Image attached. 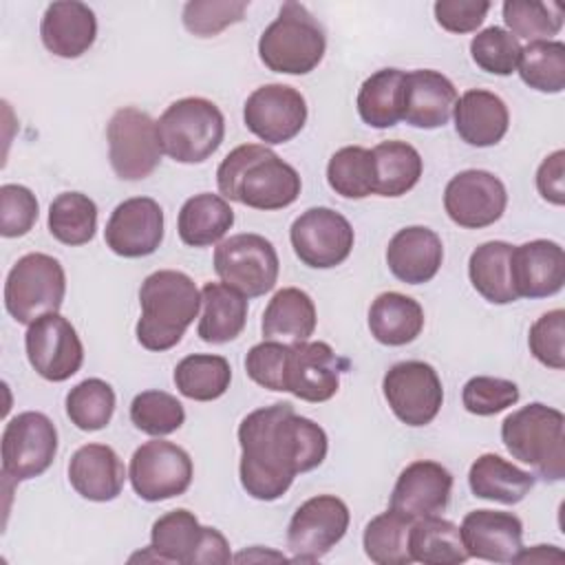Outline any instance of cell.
<instances>
[{"label": "cell", "instance_id": "f907efd6", "mask_svg": "<svg viewBox=\"0 0 565 565\" xmlns=\"http://www.w3.org/2000/svg\"><path fill=\"white\" fill-rule=\"evenodd\" d=\"M530 353L554 371L565 369V311L552 309L536 318L527 335Z\"/></svg>", "mask_w": 565, "mask_h": 565}, {"label": "cell", "instance_id": "ab89813d", "mask_svg": "<svg viewBox=\"0 0 565 565\" xmlns=\"http://www.w3.org/2000/svg\"><path fill=\"white\" fill-rule=\"evenodd\" d=\"M97 230V205L82 192H62L49 207V232L64 245H86Z\"/></svg>", "mask_w": 565, "mask_h": 565}, {"label": "cell", "instance_id": "277c9868", "mask_svg": "<svg viewBox=\"0 0 565 565\" xmlns=\"http://www.w3.org/2000/svg\"><path fill=\"white\" fill-rule=\"evenodd\" d=\"M501 439L543 481L556 483L565 477V415L558 408L532 402L510 413L501 424Z\"/></svg>", "mask_w": 565, "mask_h": 565}, {"label": "cell", "instance_id": "836d02e7", "mask_svg": "<svg viewBox=\"0 0 565 565\" xmlns=\"http://www.w3.org/2000/svg\"><path fill=\"white\" fill-rule=\"evenodd\" d=\"M404 77L399 68H380L358 90L360 119L371 128H391L404 117Z\"/></svg>", "mask_w": 565, "mask_h": 565}, {"label": "cell", "instance_id": "6da1fadb", "mask_svg": "<svg viewBox=\"0 0 565 565\" xmlns=\"http://www.w3.org/2000/svg\"><path fill=\"white\" fill-rule=\"evenodd\" d=\"M241 486L258 501L280 499L298 472L318 468L329 450L322 426L296 415L289 402L263 406L238 426Z\"/></svg>", "mask_w": 565, "mask_h": 565}, {"label": "cell", "instance_id": "83f0119b", "mask_svg": "<svg viewBox=\"0 0 565 565\" xmlns=\"http://www.w3.org/2000/svg\"><path fill=\"white\" fill-rule=\"evenodd\" d=\"M455 130L468 146L488 148L499 143L510 126V113L505 102L483 88H470L457 97Z\"/></svg>", "mask_w": 565, "mask_h": 565}, {"label": "cell", "instance_id": "52a82bcc", "mask_svg": "<svg viewBox=\"0 0 565 565\" xmlns=\"http://www.w3.org/2000/svg\"><path fill=\"white\" fill-rule=\"evenodd\" d=\"M66 294V274L57 258L33 252L18 258L4 280V307L20 324L57 313Z\"/></svg>", "mask_w": 565, "mask_h": 565}, {"label": "cell", "instance_id": "484cf974", "mask_svg": "<svg viewBox=\"0 0 565 565\" xmlns=\"http://www.w3.org/2000/svg\"><path fill=\"white\" fill-rule=\"evenodd\" d=\"M444 260L441 238L424 225L399 230L386 247V265L391 274L406 285H422L437 276Z\"/></svg>", "mask_w": 565, "mask_h": 565}, {"label": "cell", "instance_id": "f1b7e54d", "mask_svg": "<svg viewBox=\"0 0 565 565\" xmlns=\"http://www.w3.org/2000/svg\"><path fill=\"white\" fill-rule=\"evenodd\" d=\"M203 313L199 320V338L207 344H225L236 340L247 322V298L225 282H205L201 289Z\"/></svg>", "mask_w": 565, "mask_h": 565}, {"label": "cell", "instance_id": "e575fe53", "mask_svg": "<svg viewBox=\"0 0 565 565\" xmlns=\"http://www.w3.org/2000/svg\"><path fill=\"white\" fill-rule=\"evenodd\" d=\"M408 552L413 561L424 565H459L470 558L461 530L437 514L413 521L408 532Z\"/></svg>", "mask_w": 565, "mask_h": 565}, {"label": "cell", "instance_id": "7a4b0ae2", "mask_svg": "<svg viewBox=\"0 0 565 565\" xmlns=\"http://www.w3.org/2000/svg\"><path fill=\"white\" fill-rule=\"evenodd\" d=\"M221 196L254 210H282L300 196V174L274 150L258 143L234 148L216 170Z\"/></svg>", "mask_w": 565, "mask_h": 565}, {"label": "cell", "instance_id": "11a10c76", "mask_svg": "<svg viewBox=\"0 0 565 565\" xmlns=\"http://www.w3.org/2000/svg\"><path fill=\"white\" fill-rule=\"evenodd\" d=\"M550 558H556L561 561L563 558V552L556 550V545H534L532 550H525L521 547V552L516 554L514 563H534V561H550Z\"/></svg>", "mask_w": 565, "mask_h": 565}, {"label": "cell", "instance_id": "b9f144b4", "mask_svg": "<svg viewBox=\"0 0 565 565\" xmlns=\"http://www.w3.org/2000/svg\"><path fill=\"white\" fill-rule=\"evenodd\" d=\"M521 79L539 93H561L565 88V44L558 40H539L521 49Z\"/></svg>", "mask_w": 565, "mask_h": 565}, {"label": "cell", "instance_id": "5bb4252c", "mask_svg": "<svg viewBox=\"0 0 565 565\" xmlns=\"http://www.w3.org/2000/svg\"><path fill=\"white\" fill-rule=\"evenodd\" d=\"M349 508L335 494L307 499L291 516L287 527V547L294 561H320L349 530Z\"/></svg>", "mask_w": 565, "mask_h": 565}, {"label": "cell", "instance_id": "ac0fdd59", "mask_svg": "<svg viewBox=\"0 0 565 565\" xmlns=\"http://www.w3.org/2000/svg\"><path fill=\"white\" fill-rule=\"evenodd\" d=\"M243 119L247 130L260 141L285 143L305 128L307 102L294 86L265 84L247 97Z\"/></svg>", "mask_w": 565, "mask_h": 565}, {"label": "cell", "instance_id": "603a6c76", "mask_svg": "<svg viewBox=\"0 0 565 565\" xmlns=\"http://www.w3.org/2000/svg\"><path fill=\"white\" fill-rule=\"evenodd\" d=\"M468 556L490 563H514L523 547V523L512 512L472 510L461 521Z\"/></svg>", "mask_w": 565, "mask_h": 565}, {"label": "cell", "instance_id": "8fae6325", "mask_svg": "<svg viewBox=\"0 0 565 565\" xmlns=\"http://www.w3.org/2000/svg\"><path fill=\"white\" fill-rule=\"evenodd\" d=\"M2 472L13 481L35 479L49 470L57 455V428L38 411L11 417L2 430Z\"/></svg>", "mask_w": 565, "mask_h": 565}, {"label": "cell", "instance_id": "1f68e13d", "mask_svg": "<svg viewBox=\"0 0 565 565\" xmlns=\"http://www.w3.org/2000/svg\"><path fill=\"white\" fill-rule=\"evenodd\" d=\"M424 329V309L417 300L399 291L380 294L369 309V331L386 347H404Z\"/></svg>", "mask_w": 565, "mask_h": 565}, {"label": "cell", "instance_id": "60d3db41", "mask_svg": "<svg viewBox=\"0 0 565 565\" xmlns=\"http://www.w3.org/2000/svg\"><path fill=\"white\" fill-rule=\"evenodd\" d=\"M329 188L344 199H364L375 190L373 152L362 146L335 150L327 163Z\"/></svg>", "mask_w": 565, "mask_h": 565}, {"label": "cell", "instance_id": "8992f818", "mask_svg": "<svg viewBox=\"0 0 565 565\" xmlns=\"http://www.w3.org/2000/svg\"><path fill=\"white\" fill-rule=\"evenodd\" d=\"M157 132L163 154L179 163H201L223 143L225 117L205 97H183L161 113Z\"/></svg>", "mask_w": 565, "mask_h": 565}, {"label": "cell", "instance_id": "f5cc1de1", "mask_svg": "<svg viewBox=\"0 0 565 565\" xmlns=\"http://www.w3.org/2000/svg\"><path fill=\"white\" fill-rule=\"evenodd\" d=\"M435 20L441 29L450 33H470L481 26L490 11L488 0H437Z\"/></svg>", "mask_w": 565, "mask_h": 565}, {"label": "cell", "instance_id": "d590c367", "mask_svg": "<svg viewBox=\"0 0 565 565\" xmlns=\"http://www.w3.org/2000/svg\"><path fill=\"white\" fill-rule=\"evenodd\" d=\"M512 247L505 241L481 243L468 260V276L477 294H481L492 305H508L519 300L512 287L510 256Z\"/></svg>", "mask_w": 565, "mask_h": 565}, {"label": "cell", "instance_id": "f546056e", "mask_svg": "<svg viewBox=\"0 0 565 565\" xmlns=\"http://www.w3.org/2000/svg\"><path fill=\"white\" fill-rule=\"evenodd\" d=\"M468 486L477 499L514 505L534 488V475L494 452H486L472 461Z\"/></svg>", "mask_w": 565, "mask_h": 565}, {"label": "cell", "instance_id": "7402d4cb", "mask_svg": "<svg viewBox=\"0 0 565 565\" xmlns=\"http://www.w3.org/2000/svg\"><path fill=\"white\" fill-rule=\"evenodd\" d=\"M510 274L519 298L554 296L565 282V252L547 238L516 245L510 256Z\"/></svg>", "mask_w": 565, "mask_h": 565}, {"label": "cell", "instance_id": "f6af8a7d", "mask_svg": "<svg viewBox=\"0 0 565 565\" xmlns=\"http://www.w3.org/2000/svg\"><path fill=\"white\" fill-rule=\"evenodd\" d=\"M130 422L137 430L150 437H166L179 430L185 422L183 404L166 391H143L130 404Z\"/></svg>", "mask_w": 565, "mask_h": 565}, {"label": "cell", "instance_id": "d6986e66", "mask_svg": "<svg viewBox=\"0 0 565 565\" xmlns=\"http://www.w3.org/2000/svg\"><path fill=\"white\" fill-rule=\"evenodd\" d=\"M104 241L113 254L141 258L157 252L163 241V210L150 196L121 201L104 230Z\"/></svg>", "mask_w": 565, "mask_h": 565}, {"label": "cell", "instance_id": "7dc6e473", "mask_svg": "<svg viewBox=\"0 0 565 565\" xmlns=\"http://www.w3.org/2000/svg\"><path fill=\"white\" fill-rule=\"evenodd\" d=\"M247 7L245 0H190L183 7V26L196 38H212L241 22Z\"/></svg>", "mask_w": 565, "mask_h": 565}, {"label": "cell", "instance_id": "ffe728a7", "mask_svg": "<svg viewBox=\"0 0 565 565\" xmlns=\"http://www.w3.org/2000/svg\"><path fill=\"white\" fill-rule=\"evenodd\" d=\"M349 362L327 342H291L287 360V393L305 402H327L338 393L340 373Z\"/></svg>", "mask_w": 565, "mask_h": 565}, {"label": "cell", "instance_id": "3957f363", "mask_svg": "<svg viewBox=\"0 0 565 565\" xmlns=\"http://www.w3.org/2000/svg\"><path fill=\"white\" fill-rule=\"evenodd\" d=\"M139 305L141 316L135 327L139 344L148 351H168L199 316L201 291L188 274L159 269L141 282Z\"/></svg>", "mask_w": 565, "mask_h": 565}, {"label": "cell", "instance_id": "bcb514c9", "mask_svg": "<svg viewBox=\"0 0 565 565\" xmlns=\"http://www.w3.org/2000/svg\"><path fill=\"white\" fill-rule=\"evenodd\" d=\"M521 49L523 46L519 44V40L501 26H488L470 40L472 62L481 71L501 77L512 75L516 71Z\"/></svg>", "mask_w": 565, "mask_h": 565}, {"label": "cell", "instance_id": "9c48e42d", "mask_svg": "<svg viewBox=\"0 0 565 565\" xmlns=\"http://www.w3.org/2000/svg\"><path fill=\"white\" fill-rule=\"evenodd\" d=\"M108 161L113 172L124 181L150 177L161 161V141L157 121L135 106L115 110L106 126Z\"/></svg>", "mask_w": 565, "mask_h": 565}, {"label": "cell", "instance_id": "cb8c5ba5", "mask_svg": "<svg viewBox=\"0 0 565 565\" xmlns=\"http://www.w3.org/2000/svg\"><path fill=\"white\" fill-rule=\"evenodd\" d=\"M455 84L439 71L417 68L404 77V121L433 130L446 126L457 104Z\"/></svg>", "mask_w": 565, "mask_h": 565}, {"label": "cell", "instance_id": "2e32d148", "mask_svg": "<svg viewBox=\"0 0 565 565\" xmlns=\"http://www.w3.org/2000/svg\"><path fill=\"white\" fill-rule=\"evenodd\" d=\"M24 349L33 371L49 382L73 377L84 362V347L75 327L60 313H44L29 324Z\"/></svg>", "mask_w": 565, "mask_h": 565}, {"label": "cell", "instance_id": "816d5d0a", "mask_svg": "<svg viewBox=\"0 0 565 565\" xmlns=\"http://www.w3.org/2000/svg\"><path fill=\"white\" fill-rule=\"evenodd\" d=\"M38 199L20 183H4L0 188V234L4 238H20L31 232L38 221Z\"/></svg>", "mask_w": 565, "mask_h": 565}, {"label": "cell", "instance_id": "681fc988", "mask_svg": "<svg viewBox=\"0 0 565 565\" xmlns=\"http://www.w3.org/2000/svg\"><path fill=\"white\" fill-rule=\"evenodd\" d=\"M287 360L289 344L276 340H263L254 344L245 355V373L252 382L269 391L287 393Z\"/></svg>", "mask_w": 565, "mask_h": 565}, {"label": "cell", "instance_id": "ba28073f", "mask_svg": "<svg viewBox=\"0 0 565 565\" xmlns=\"http://www.w3.org/2000/svg\"><path fill=\"white\" fill-rule=\"evenodd\" d=\"M159 563L225 565L232 561L227 539L199 523L194 512L177 508L152 523L150 545Z\"/></svg>", "mask_w": 565, "mask_h": 565}, {"label": "cell", "instance_id": "4316f807", "mask_svg": "<svg viewBox=\"0 0 565 565\" xmlns=\"http://www.w3.org/2000/svg\"><path fill=\"white\" fill-rule=\"evenodd\" d=\"M68 481L79 497L106 503L119 497L126 468L110 446L86 444L77 448L68 461Z\"/></svg>", "mask_w": 565, "mask_h": 565}, {"label": "cell", "instance_id": "8d00e7d4", "mask_svg": "<svg viewBox=\"0 0 565 565\" xmlns=\"http://www.w3.org/2000/svg\"><path fill=\"white\" fill-rule=\"evenodd\" d=\"M375 166V194L402 196L413 190L422 177V157L406 141H382L373 150Z\"/></svg>", "mask_w": 565, "mask_h": 565}, {"label": "cell", "instance_id": "d4e9b609", "mask_svg": "<svg viewBox=\"0 0 565 565\" xmlns=\"http://www.w3.org/2000/svg\"><path fill=\"white\" fill-rule=\"evenodd\" d=\"M42 44L57 57L75 60L84 55L97 38V18L93 9L77 0L51 2L40 24Z\"/></svg>", "mask_w": 565, "mask_h": 565}, {"label": "cell", "instance_id": "f35d334b", "mask_svg": "<svg viewBox=\"0 0 565 565\" xmlns=\"http://www.w3.org/2000/svg\"><path fill=\"white\" fill-rule=\"evenodd\" d=\"M413 521L395 510H386L373 516L362 536L364 554L377 565H408L413 563L408 552V532Z\"/></svg>", "mask_w": 565, "mask_h": 565}, {"label": "cell", "instance_id": "ee69618b", "mask_svg": "<svg viewBox=\"0 0 565 565\" xmlns=\"http://www.w3.org/2000/svg\"><path fill=\"white\" fill-rule=\"evenodd\" d=\"M115 413V391L99 377L75 384L66 395V415L79 430L93 433L108 426Z\"/></svg>", "mask_w": 565, "mask_h": 565}, {"label": "cell", "instance_id": "74e56055", "mask_svg": "<svg viewBox=\"0 0 565 565\" xmlns=\"http://www.w3.org/2000/svg\"><path fill=\"white\" fill-rule=\"evenodd\" d=\"M232 382L230 362L223 355L192 353L174 366V384L179 393L194 402H212L225 395Z\"/></svg>", "mask_w": 565, "mask_h": 565}, {"label": "cell", "instance_id": "4fadbf2b", "mask_svg": "<svg viewBox=\"0 0 565 565\" xmlns=\"http://www.w3.org/2000/svg\"><path fill=\"white\" fill-rule=\"evenodd\" d=\"M382 393L393 415L413 428L430 424L444 404L441 380L437 371L422 360L393 364L384 373Z\"/></svg>", "mask_w": 565, "mask_h": 565}, {"label": "cell", "instance_id": "db71d44e", "mask_svg": "<svg viewBox=\"0 0 565 565\" xmlns=\"http://www.w3.org/2000/svg\"><path fill=\"white\" fill-rule=\"evenodd\" d=\"M536 190L552 205L565 203V150H554L541 161L536 170Z\"/></svg>", "mask_w": 565, "mask_h": 565}, {"label": "cell", "instance_id": "5b68a950", "mask_svg": "<svg viewBox=\"0 0 565 565\" xmlns=\"http://www.w3.org/2000/svg\"><path fill=\"white\" fill-rule=\"evenodd\" d=\"M327 38L313 13L300 2H285L278 18L263 31L258 40L260 62L285 75H307L324 57Z\"/></svg>", "mask_w": 565, "mask_h": 565}, {"label": "cell", "instance_id": "9a60e30c", "mask_svg": "<svg viewBox=\"0 0 565 565\" xmlns=\"http://www.w3.org/2000/svg\"><path fill=\"white\" fill-rule=\"evenodd\" d=\"M289 241L300 263L313 269H331L349 258L355 234L340 212L309 207L291 223Z\"/></svg>", "mask_w": 565, "mask_h": 565}, {"label": "cell", "instance_id": "c3c4849f", "mask_svg": "<svg viewBox=\"0 0 565 565\" xmlns=\"http://www.w3.org/2000/svg\"><path fill=\"white\" fill-rule=\"evenodd\" d=\"M461 402L468 413L490 417L519 402V386L505 377L477 375L463 384Z\"/></svg>", "mask_w": 565, "mask_h": 565}, {"label": "cell", "instance_id": "44dd1931", "mask_svg": "<svg viewBox=\"0 0 565 565\" xmlns=\"http://www.w3.org/2000/svg\"><path fill=\"white\" fill-rule=\"evenodd\" d=\"M450 492L452 475L437 461L419 459L399 472L388 508L411 521H417L444 512L448 508Z\"/></svg>", "mask_w": 565, "mask_h": 565}, {"label": "cell", "instance_id": "d6a6232c", "mask_svg": "<svg viewBox=\"0 0 565 565\" xmlns=\"http://www.w3.org/2000/svg\"><path fill=\"white\" fill-rule=\"evenodd\" d=\"M234 225V210L221 194L201 192L190 196L179 212V238L190 247H207L218 243Z\"/></svg>", "mask_w": 565, "mask_h": 565}, {"label": "cell", "instance_id": "30bf717a", "mask_svg": "<svg viewBox=\"0 0 565 565\" xmlns=\"http://www.w3.org/2000/svg\"><path fill=\"white\" fill-rule=\"evenodd\" d=\"M278 269L276 247L260 234H234L214 249L216 276L245 298L271 291L278 280Z\"/></svg>", "mask_w": 565, "mask_h": 565}, {"label": "cell", "instance_id": "7c38bea8", "mask_svg": "<svg viewBox=\"0 0 565 565\" xmlns=\"http://www.w3.org/2000/svg\"><path fill=\"white\" fill-rule=\"evenodd\" d=\"M194 477V466L190 455L163 439H152L141 444L128 468V479L139 499L157 503L183 494Z\"/></svg>", "mask_w": 565, "mask_h": 565}, {"label": "cell", "instance_id": "7bdbcfd3", "mask_svg": "<svg viewBox=\"0 0 565 565\" xmlns=\"http://www.w3.org/2000/svg\"><path fill=\"white\" fill-rule=\"evenodd\" d=\"M501 11L508 33H512L516 40H550L563 29V7L558 2L505 0Z\"/></svg>", "mask_w": 565, "mask_h": 565}, {"label": "cell", "instance_id": "e0dca14e", "mask_svg": "<svg viewBox=\"0 0 565 565\" xmlns=\"http://www.w3.org/2000/svg\"><path fill=\"white\" fill-rule=\"evenodd\" d=\"M505 205V185L488 170H463L455 174L444 190L448 218L466 230H481L497 223Z\"/></svg>", "mask_w": 565, "mask_h": 565}, {"label": "cell", "instance_id": "4dcf8cb0", "mask_svg": "<svg viewBox=\"0 0 565 565\" xmlns=\"http://www.w3.org/2000/svg\"><path fill=\"white\" fill-rule=\"evenodd\" d=\"M316 305L311 296L298 287L278 289L265 307L260 331L265 340L305 342L316 331Z\"/></svg>", "mask_w": 565, "mask_h": 565}]
</instances>
